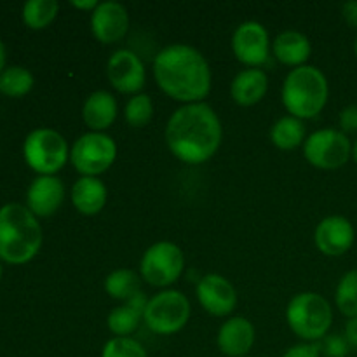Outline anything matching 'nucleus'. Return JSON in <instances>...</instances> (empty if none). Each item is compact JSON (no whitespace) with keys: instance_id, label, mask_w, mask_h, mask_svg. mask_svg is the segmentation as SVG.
<instances>
[{"instance_id":"16","label":"nucleus","mask_w":357,"mask_h":357,"mask_svg":"<svg viewBox=\"0 0 357 357\" xmlns=\"http://www.w3.org/2000/svg\"><path fill=\"white\" fill-rule=\"evenodd\" d=\"M257 331L253 323L243 316L229 317L220 326L216 345L227 357H246L255 345Z\"/></svg>"},{"instance_id":"31","label":"nucleus","mask_w":357,"mask_h":357,"mask_svg":"<svg viewBox=\"0 0 357 357\" xmlns=\"http://www.w3.org/2000/svg\"><path fill=\"white\" fill-rule=\"evenodd\" d=\"M340 131L342 132H357V105H349L340 112Z\"/></svg>"},{"instance_id":"26","label":"nucleus","mask_w":357,"mask_h":357,"mask_svg":"<svg viewBox=\"0 0 357 357\" xmlns=\"http://www.w3.org/2000/svg\"><path fill=\"white\" fill-rule=\"evenodd\" d=\"M35 79L24 66H9L0 73V93L9 98L24 96L33 87Z\"/></svg>"},{"instance_id":"20","label":"nucleus","mask_w":357,"mask_h":357,"mask_svg":"<svg viewBox=\"0 0 357 357\" xmlns=\"http://www.w3.org/2000/svg\"><path fill=\"white\" fill-rule=\"evenodd\" d=\"M272 52L275 59L286 66H298L307 65L310 54H312V44L309 37L298 30H286L281 31L272 42Z\"/></svg>"},{"instance_id":"28","label":"nucleus","mask_w":357,"mask_h":357,"mask_svg":"<svg viewBox=\"0 0 357 357\" xmlns=\"http://www.w3.org/2000/svg\"><path fill=\"white\" fill-rule=\"evenodd\" d=\"M126 122L131 128H145L153 117V103L149 94H135L126 103Z\"/></svg>"},{"instance_id":"11","label":"nucleus","mask_w":357,"mask_h":357,"mask_svg":"<svg viewBox=\"0 0 357 357\" xmlns=\"http://www.w3.org/2000/svg\"><path fill=\"white\" fill-rule=\"evenodd\" d=\"M234 56L248 68H258L268 59L272 49L267 28L258 21H244L232 35Z\"/></svg>"},{"instance_id":"22","label":"nucleus","mask_w":357,"mask_h":357,"mask_svg":"<svg viewBox=\"0 0 357 357\" xmlns=\"http://www.w3.org/2000/svg\"><path fill=\"white\" fill-rule=\"evenodd\" d=\"M149 303V296L145 293H138L135 298L128 300L122 305L115 307L107 317V326L115 337H129L138 330L139 323L145 317V309Z\"/></svg>"},{"instance_id":"8","label":"nucleus","mask_w":357,"mask_h":357,"mask_svg":"<svg viewBox=\"0 0 357 357\" xmlns=\"http://www.w3.org/2000/svg\"><path fill=\"white\" fill-rule=\"evenodd\" d=\"M117 159V143L105 132H84L70 149V162L80 176L98 178Z\"/></svg>"},{"instance_id":"33","label":"nucleus","mask_w":357,"mask_h":357,"mask_svg":"<svg viewBox=\"0 0 357 357\" xmlns=\"http://www.w3.org/2000/svg\"><path fill=\"white\" fill-rule=\"evenodd\" d=\"M342 16L347 21L349 26L357 30V0H349L342 6Z\"/></svg>"},{"instance_id":"3","label":"nucleus","mask_w":357,"mask_h":357,"mask_svg":"<svg viewBox=\"0 0 357 357\" xmlns=\"http://www.w3.org/2000/svg\"><path fill=\"white\" fill-rule=\"evenodd\" d=\"M42 246V229L26 206L10 202L0 209V258L7 264L30 261Z\"/></svg>"},{"instance_id":"1","label":"nucleus","mask_w":357,"mask_h":357,"mask_svg":"<svg viewBox=\"0 0 357 357\" xmlns=\"http://www.w3.org/2000/svg\"><path fill=\"white\" fill-rule=\"evenodd\" d=\"M222 138V121L204 101L176 108L166 124L167 149L185 164L208 162L218 152Z\"/></svg>"},{"instance_id":"27","label":"nucleus","mask_w":357,"mask_h":357,"mask_svg":"<svg viewBox=\"0 0 357 357\" xmlns=\"http://www.w3.org/2000/svg\"><path fill=\"white\" fill-rule=\"evenodd\" d=\"M335 303L345 317H357V268L342 275L335 291Z\"/></svg>"},{"instance_id":"15","label":"nucleus","mask_w":357,"mask_h":357,"mask_svg":"<svg viewBox=\"0 0 357 357\" xmlns=\"http://www.w3.org/2000/svg\"><path fill=\"white\" fill-rule=\"evenodd\" d=\"M197 300L208 314L225 317L236 310L237 291L223 275L208 274L197 282Z\"/></svg>"},{"instance_id":"38","label":"nucleus","mask_w":357,"mask_h":357,"mask_svg":"<svg viewBox=\"0 0 357 357\" xmlns=\"http://www.w3.org/2000/svg\"><path fill=\"white\" fill-rule=\"evenodd\" d=\"M354 52H356V56H357V37H356V42H354Z\"/></svg>"},{"instance_id":"39","label":"nucleus","mask_w":357,"mask_h":357,"mask_svg":"<svg viewBox=\"0 0 357 357\" xmlns=\"http://www.w3.org/2000/svg\"><path fill=\"white\" fill-rule=\"evenodd\" d=\"M0 275H2V267H0Z\"/></svg>"},{"instance_id":"13","label":"nucleus","mask_w":357,"mask_h":357,"mask_svg":"<svg viewBox=\"0 0 357 357\" xmlns=\"http://www.w3.org/2000/svg\"><path fill=\"white\" fill-rule=\"evenodd\" d=\"M91 31L101 44H117L129 31L128 9L121 2H100L91 13Z\"/></svg>"},{"instance_id":"5","label":"nucleus","mask_w":357,"mask_h":357,"mask_svg":"<svg viewBox=\"0 0 357 357\" xmlns=\"http://www.w3.org/2000/svg\"><path fill=\"white\" fill-rule=\"evenodd\" d=\"M286 321L293 333L303 342L317 344L323 340L333 324V309L319 293H298L286 307Z\"/></svg>"},{"instance_id":"10","label":"nucleus","mask_w":357,"mask_h":357,"mask_svg":"<svg viewBox=\"0 0 357 357\" xmlns=\"http://www.w3.org/2000/svg\"><path fill=\"white\" fill-rule=\"evenodd\" d=\"M303 157L317 169H340L352 157V143L340 129H317L307 136L303 143Z\"/></svg>"},{"instance_id":"37","label":"nucleus","mask_w":357,"mask_h":357,"mask_svg":"<svg viewBox=\"0 0 357 357\" xmlns=\"http://www.w3.org/2000/svg\"><path fill=\"white\" fill-rule=\"evenodd\" d=\"M352 159H354V162L357 164V139L354 145H352Z\"/></svg>"},{"instance_id":"19","label":"nucleus","mask_w":357,"mask_h":357,"mask_svg":"<svg viewBox=\"0 0 357 357\" xmlns=\"http://www.w3.org/2000/svg\"><path fill=\"white\" fill-rule=\"evenodd\" d=\"M72 204L80 215L94 216L107 206L108 188L100 178L80 176L70 192Z\"/></svg>"},{"instance_id":"18","label":"nucleus","mask_w":357,"mask_h":357,"mask_svg":"<svg viewBox=\"0 0 357 357\" xmlns=\"http://www.w3.org/2000/svg\"><path fill=\"white\" fill-rule=\"evenodd\" d=\"M119 114L117 100L108 91H94L82 105V121L91 131L103 132L115 122Z\"/></svg>"},{"instance_id":"2","label":"nucleus","mask_w":357,"mask_h":357,"mask_svg":"<svg viewBox=\"0 0 357 357\" xmlns=\"http://www.w3.org/2000/svg\"><path fill=\"white\" fill-rule=\"evenodd\" d=\"M153 77L162 93L183 105L201 103L211 91V68L188 44H171L153 59Z\"/></svg>"},{"instance_id":"34","label":"nucleus","mask_w":357,"mask_h":357,"mask_svg":"<svg viewBox=\"0 0 357 357\" xmlns=\"http://www.w3.org/2000/svg\"><path fill=\"white\" fill-rule=\"evenodd\" d=\"M344 337L347 338V342H349V345H351V347L357 349V317L347 321V324H345Z\"/></svg>"},{"instance_id":"24","label":"nucleus","mask_w":357,"mask_h":357,"mask_svg":"<svg viewBox=\"0 0 357 357\" xmlns=\"http://www.w3.org/2000/svg\"><path fill=\"white\" fill-rule=\"evenodd\" d=\"M142 275H138L131 268H117L105 279V291L110 298L128 302L142 293Z\"/></svg>"},{"instance_id":"9","label":"nucleus","mask_w":357,"mask_h":357,"mask_svg":"<svg viewBox=\"0 0 357 357\" xmlns=\"http://www.w3.org/2000/svg\"><path fill=\"white\" fill-rule=\"evenodd\" d=\"M185 257L180 246L169 241H159L146 248L139 261V275L153 288H167L181 278Z\"/></svg>"},{"instance_id":"17","label":"nucleus","mask_w":357,"mask_h":357,"mask_svg":"<svg viewBox=\"0 0 357 357\" xmlns=\"http://www.w3.org/2000/svg\"><path fill=\"white\" fill-rule=\"evenodd\" d=\"M65 201V185L58 176H37L26 192L28 209L35 216H51Z\"/></svg>"},{"instance_id":"30","label":"nucleus","mask_w":357,"mask_h":357,"mask_svg":"<svg viewBox=\"0 0 357 357\" xmlns=\"http://www.w3.org/2000/svg\"><path fill=\"white\" fill-rule=\"evenodd\" d=\"M351 349L347 338L338 333L326 335L323 338V345H321V352L326 357H347Z\"/></svg>"},{"instance_id":"6","label":"nucleus","mask_w":357,"mask_h":357,"mask_svg":"<svg viewBox=\"0 0 357 357\" xmlns=\"http://www.w3.org/2000/svg\"><path fill=\"white\" fill-rule=\"evenodd\" d=\"M23 153L28 166L40 176H54L70 160L66 139L49 128L31 131L24 139Z\"/></svg>"},{"instance_id":"35","label":"nucleus","mask_w":357,"mask_h":357,"mask_svg":"<svg viewBox=\"0 0 357 357\" xmlns=\"http://www.w3.org/2000/svg\"><path fill=\"white\" fill-rule=\"evenodd\" d=\"M98 3H100L98 0H82V2L80 0H73L72 6L79 10H89V13H93L98 7Z\"/></svg>"},{"instance_id":"29","label":"nucleus","mask_w":357,"mask_h":357,"mask_svg":"<svg viewBox=\"0 0 357 357\" xmlns=\"http://www.w3.org/2000/svg\"><path fill=\"white\" fill-rule=\"evenodd\" d=\"M101 357H149L145 347L131 337H114L103 345Z\"/></svg>"},{"instance_id":"32","label":"nucleus","mask_w":357,"mask_h":357,"mask_svg":"<svg viewBox=\"0 0 357 357\" xmlns=\"http://www.w3.org/2000/svg\"><path fill=\"white\" fill-rule=\"evenodd\" d=\"M282 357H321V345L303 342V344L293 345L282 354Z\"/></svg>"},{"instance_id":"21","label":"nucleus","mask_w":357,"mask_h":357,"mask_svg":"<svg viewBox=\"0 0 357 357\" xmlns=\"http://www.w3.org/2000/svg\"><path fill=\"white\" fill-rule=\"evenodd\" d=\"M268 91V77L260 68H246L234 77L230 84V96L241 107H253L260 103Z\"/></svg>"},{"instance_id":"25","label":"nucleus","mask_w":357,"mask_h":357,"mask_svg":"<svg viewBox=\"0 0 357 357\" xmlns=\"http://www.w3.org/2000/svg\"><path fill=\"white\" fill-rule=\"evenodd\" d=\"M59 13L56 0H28L23 6V21L31 30H44Z\"/></svg>"},{"instance_id":"14","label":"nucleus","mask_w":357,"mask_h":357,"mask_svg":"<svg viewBox=\"0 0 357 357\" xmlns=\"http://www.w3.org/2000/svg\"><path fill=\"white\" fill-rule=\"evenodd\" d=\"M356 241V230L351 220L340 215L326 216L319 222L314 232L316 248L326 257H342Z\"/></svg>"},{"instance_id":"23","label":"nucleus","mask_w":357,"mask_h":357,"mask_svg":"<svg viewBox=\"0 0 357 357\" xmlns=\"http://www.w3.org/2000/svg\"><path fill=\"white\" fill-rule=\"evenodd\" d=\"M305 124L293 115H284L274 122L271 142L279 150H295L305 143Z\"/></svg>"},{"instance_id":"36","label":"nucleus","mask_w":357,"mask_h":357,"mask_svg":"<svg viewBox=\"0 0 357 357\" xmlns=\"http://www.w3.org/2000/svg\"><path fill=\"white\" fill-rule=\"evenodd\" d=\"M3 66H6V47H3L2 40H0V73L3 72Z\"/></svg>"},{"instance_id":"40","label":"nucleus","mask_w":357,"mask_h":357,"mask_svg":"<svg viewBox=\"0 0 357 357\" xmlns=\"http://www.w3.org/2000/svg\"><path fill=\"white\" fill-rule=\"evenodd\" d=\"M246 357H251V356H246Z\"/></svg>"},{"instance_id":"4","label":"nucleus","mask_w":357,"mask_h":357,"mask_svg":"<svg viewBox=\"0 0 357 357\" xmlns=\"http://www.w3.org/2000/svg\"><path fill=\"white\" fill-rule=\"evenodd\" d=\"M330 96V84L323 70L312 65L293 68L282 82V105L289 115L309 121L317 117L326 107Z\"/></svg>"},{"instance_id":"12","label":"nucleus","mask_w":357,"mask_h":357,"mask_svg":"<svg viewBox=\"0 0 357 357\" xmlns=\"http://www.w3.org/2000/svg\"><path fill=\"white\" fill-rule=\"evenodd\" d=\"M107 77L115 91L135 96L146 84L145 63L131 49H119L108 59Z\"/></svg>"},{"instance_id":"7","label":"nucleus","mask_w":357,"mask_h":357,"mask_svg":"<svg viewBox=\"0 0 357 357\" xmlns=\"http://www.w3.org/2000/svg\"><path fill=\"white\" fill-rule=\"evenodd\" d=\"M190 319V302L178 289H162L149 298L143 323L155 335H174Z\"/></svg>"}]
</instances>
